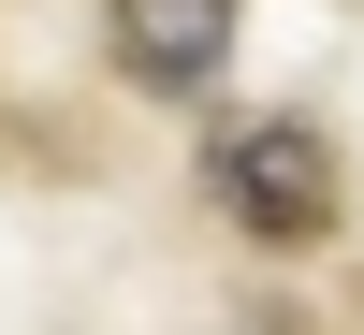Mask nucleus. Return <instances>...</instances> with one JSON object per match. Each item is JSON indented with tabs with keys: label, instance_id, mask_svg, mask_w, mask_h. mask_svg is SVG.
<instances>
[{
	"label": "nucleus",
	"instance_id": "f03ea898",
	"mask_svg": "<svg viewBox=\"0 0 364 335\" xmlns=\"http://www.w3.org/2000/svg\"><path fill=\"white\" fill-rule=\"evenodd\" d=\"M102 58L146 87V102H190V87H219V58H233V0H117Z\"/></svg>",
	"mask_w": 364,
	"mask_h": 335
},
{
	"label": "nucleus",
	"instance_id": "f257e3e1",
	"mask_svg": "<svg viewBox=\"0 0 364 335\" xmlns=\"http://www.w3.org/2000/svg\"><path fill=\"white\" fill-rule=\"evenodd\" d=\"M204 190H219V219L248 248H321L350 175H336V146L306 117H233V132H204Z\"/></svg>",
	"mask_w": 364,
	"mask_h": 335
}]
</instances>
